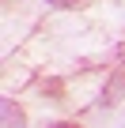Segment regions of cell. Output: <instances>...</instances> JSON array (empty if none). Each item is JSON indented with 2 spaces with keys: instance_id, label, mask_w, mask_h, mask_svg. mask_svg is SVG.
<instances>
[{
  "instance_id": "cell-1",
  "label": "cell",
  "mask_w": 125,
  "mask_h": 128,
  "mask_svg": "<svg viewBox=\"0 0 125 128\" xmlns=\"http://www.w3.org/2000/svg\"><path fill=\"white\" fill-rule=\"evenodd\" d=\"M0 128H27V113L15 98H0Z\"/></svg>"
},
{
  "instance_id": "cell-2",
  "label": "cell",
  "mask_w": 125,
  "mask_h": 128,
  "mask_svg": "<svg viewBox=\"0 0 125 128\" xmlns=\"http://www.w3.org/2000/svg\"><path fill=\"white\" fill-rule=\"evenodd\" d=\"M117 98H125V64L114 72V79H110V87L102 90V106H117Z\"/></svg>"
},
{
  "instance_id": "cell-4",
  "label": "cell",
  "mask_w": 125,
  "mask_h": 128,
  "mask_svg": "<svg viewBox=\"0 0 125 128\" xmlns=\"http://www.w3.org/2000/svg\"><path fill=\"white\" fill-rule=\"evenodd\" d=\"M46 128H80L76 120H53V124H46Z\"/></svg>"
},
{
  "instance_id": "cell-5",
  "label": "cell",
  "mask_w": 125,
  "mask_h": 128,
  "mask_svg": "<svg viewBox=\"0 0 125 128\" xmlns=\"http://www.w3.org/2000/svg\"><path fill=\"white\" fill-rule=\"evenodd\" d=\"M42 90H49V94H53V98H61V83H57V79H53V83H46V87H42Z\"/></svg>"
},
{
  "instance_id": "cell-3",
  "label": "cell",
  "mask_w": 125,
  "mask_h": 128,
  "mask_svg": "<svg viewBox=\"0 0 125 128\" xmlns=\"http://www.w3.org/2000/svg\"><path fill=\"white\" fill-rule=\"evenodd\" d=\"M49 8H57V12H68V8H80L84 0H46Z\"/></svg>"
}]
</instances>
